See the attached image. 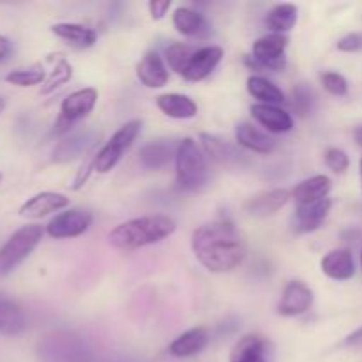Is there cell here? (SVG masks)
<instances>
[{"mask_svg": "<svg viewBox=\"0 0 362 362\" xmlns=\"http://www.w3.org/2000/svg\"><path fill=\"white\" fill-rule=\"evenodd\" d=\"M325 165L336 173L346 172L350 166L349 154H346L345 151H341V148H329V151L325 152Z\"/></svg>", "mask_w": 362, "mask_h": 362, "instance_id": "35", "label": "cell"}, {"mask_svg": "<svg viewBox=\"0 0 362 362\" xmlns=\"http://www.w3.org/2000/svg\"><path fill=\"white\" fill-rule=\"evenodd\" d=\"M251 115L271 133H288L293 127L292 117L278 106L253 105L251 106Z\"/></svg>", "mask_w": 362, "mask_h": 362, "instance_id": "19", "label": "cell"}, {"mask_svg": "<svg viewBox=\"0 0 362 362\" xmlns=\"http://www.w3.org/2000/svg\"><path fill=\"white\" fill-rule=\"evenodd\" d=\"M95 103H98V90L95 88H81V90L67 95L60 105V115L53 133H66L71 126H74L78 120L85 119L94 110Z\"/></svg>", "mask_w": 362, "mask_h": 362, "instance_id": "8", "label": "cell"}, {"mask_svg": "<svg viewBox=\"0 0 362 362\" xmlns=\"http://www.w3.org/2000/svg\"><path fill=\"white\" fill-rule=\"evenodd\" d=\"M173 27L186 37L207 39L211 35V23L205 20L204 14L189 9V7H177L173 11Z\"/></svg>", "mask_w": 362, "mask_h": 362, "instance_id": "15", "label": "cell"}, {"mask_svg": "<svg viewBox=\"0 0 362 362\" xmlns=\"http://www.w3.org/2000/svg\"><path fill=\"white\" fill-rule=\"evenodd\" d=\"M359 343H362V327L357 329L354 334H350L349 338H346L345 345H359Z\"/></svg>", "mask_w": 362, "mask_h": 362, "instance_id": "40", "label": "cell"}, {"mask_svg": "<svg viewBox=\"0 0 362 362\" xmlns=\"http://www.w3.org/2000/svg\"><path fill=\"white\" fill-rule=\"evenodd\" d=\"M269 341L258 334L240 338L230 354V362H267Z\"/></svg>", "mask_w": 362, "mask_h": 362, "instance_id": "21", "label": "cell"}, {"mask_svg": "<svg viewBox=\"0 0 362 362\" xmlns=\"http://www.w3.org/2000/svg\"><path fill=\"white\" fill-rule=\"evenodd\" d=\"M175 152L177 148L173 151V145L168 141H152L140 148V163L148 170L165 168L172 161V158H175Z\"/></svg>", "mask_w": 362, "mask_h": 362, "instance_id": "26", "label": "cell"}, {"mask_svg": "<svg viewBox=\"0 0 362 362\" xmlns=\"http://www.w3.org/2000/svg\"><path fill=\"white\" fill-rule=\"evenodd\" d=\"M361 267H362V251H361Z\"/></svg>", "mask_w": 362, "mask_h": 362, "instance_id": "44", "label": "cell"}, {"mask_svg": "<svg viewBox=\"0 0 362 362\" xmlns=\"http://www.w3.org/2000/svg\"><path fill=\"white\" fill-rule=\"evenodd\" d=\"M247 92L255 99L260 101V105H279L285 101V94L278 85L272 83L271 80L264 76H250L247 78Z\"/></svg>", "mask_w": 362, "mask_h": 362, "instance_id": "29", "label": "cell"}, {"mask_svg": "<svg viewBox=\"0 0 362 362\" xmlns=\"http://www.w3.org/2000/svg\"><path fill=\"white\" fill-rule=\"evenodd\" d=\"M297 21V7L293 4H279L276 6L271 13L267 14V27L274 30V34H281V32L293 28Z\"/></svg>", "mask_w": 362, "mask_h": 362, "instance_id": "30", "label": "cell"}, {"mask_svg": "<svg viewBox=\"0 0 362 362\" xmlns=\"http://www.w3.org/2000/svg\"><path fill=\"white\" fill-rule=\"evenodd\" d=\"M288 37L283 34H269L257 39L253 45V55L246 57V64L253 69L281 71L286 66L285 49Z\"/></svg>", "mask_w": 362, "mask_h": 362, "instance_id": "7", "label": "cell"}, {"mask_svg": "<svg viewBox=\"0 0 362 362\" xmlns=\"http://www.w3.org/2000/svg\"><path fill=\"white\" fill-rule=\"evenodd\" d=\"M235 140L237 144L243 145L244 148L251 152H258V154H271L276 148V140L265 134L264 131L257 129L253 124L243 122L237 126L235 129Z\"/></svg>", "mask_w": 362, "mask_h": 362, "instance_id": "22", "label": "cell"}, {"mask_svg": "<svg viewBox=\"0 0 362 362\" xmlns=\"http://www.w3.org/2000/svg\"><path fill=\"white\" fill-rule=\"evenodd\" d=\"M338 49L339 52H346V53L361 52L362 49V32H352V34H346L345 37L339 39Z\"/></svg>", "mask_w": 362, "mask_h": 362, "instance_id": "37", "label": "cell"}, {"mask_svg": "<svg viewBox=\"0 0 362 362\" xmlns=\"http://www.w3.org/2000/svg\"><path fill=\"white\" fill-rule=\"evenodd\" d=\"M313 304V292L303 281H290L283 290L278 311L283 317H299Z\"/></svg>", "mask_w": 362, "mask_h": 362, "instance_id": "12", "label": "cell"}, {"mask_svg": "<svg viewBox=\"0 0 362 362\" xmlns=\"http://www.w3.org/2000/svg\"><path fill=\"white\" fill-rule=\"evenodd\" d=\"M175 228V221L168 216H145L115 226L108 233V243L115 250L133 251L166 239Z\"/></svg>", "mask_w": 362, "mask_h": 362, "instance_id": "2", "label": "cell"}, {"mask_svg": "<svg viewBox=\"0 0 362 362\" xmlns=\"http://www.w3.org/2000/svg\"><path fill=\"white\" fill-rule=\"evenodd\" d=\"M156 103H158V108L172 119H193L198 113L197 103L182 94H163Z\"/></svg>", "mask_w": 362, "mask_h": 362, "instance_id": "25", "label": "cell"}, {"mask_svg": "<svg viewBox=\"0 0 362 362\" xmlns=\"http://www.w3.org/2000/svg\"><path fill=\"white\" fill-rule=\"evenodd\" d=\"M356 141L362 147V126L359 127V129L356 131Z\"/></svg>", "mask_w": 362, "mask_h": 362, "instance_id": "41", "label": "cell"}, {"mask_svg": "<svg viewBox=\"0 0 362 362\" xmlns=\"http://www.w3.org/2000/svg\"><path fill=\"white\" fill-rule=\"evenodd\" d=\"M288 200L290 193L286 189L262 191V193L251 197L244 204V209H246L247 214L255 216V218H267V216L276 214L279 209L285 207Z\"/></svg>", "mask_w": 362, "mask_h": 362, "instance_id": "16", "label": "cell"}, {"mask_svg": "<svg viewBox=\"0 0 362 362\" xmlns=\"http://www.w3.org/2000/svg\"><path fill=\"white\" fill-rule=\"evenodd\" d=\"M331 205L329 198L308 202V204H297L296 214H293V230L297 233H310L320 228L331 211Z\"/></svg>", "mask_w": 362, "mask_h": 362, "instance_id": "11", "label": "cell"}, {"mask_svg": "<svg viewBox=\"0 0 362 362\" xmlns=\"http://www.w3.org/2000/svg\"><path fill=\"white\" fill-rule=\"evenodd\" d=\"M200 140H202V145H204L205 152H207V156L212 159V161L219 163V165L223 166H233V165H239V163L243 161V154H240V152H237L232 145L219 140V138L214 136V134L204 133L200 136Z\"/></svg>", "mask_w": 362, "mask_h": 362, "instance_id": "24", "label": "cell"}, {"mask_svg": "<svg viewBox=\"0 0 362 362\" xmlns=\"http://www.w3.org/2000/svg\"><path fill=\"white\" fill-rule=\"evenodd\" d=\"M170 6H172V2H170V0H163V2H151L148 4L151 16L154 18V20H161V18H165V14L168 13Z\"/></svg>", "mask_w": 362, "mask_h": 362, "instance_id": "38", "label": "cell"}, {"mask_svg": "<svg viewBox=\"0 0 362 362\" xmlns=\"http://www.w3.org/2000/svg\"><path fill=\"white\" fill-rule=\"evenodd\" d=\"M175 172L177 184L186 191H200L207 184V163L193 138H184L177 145Z\"/></svg>", "mask_w": 362, "mask_h": 362, "instance_id": "3", "label": "cell"}, {"mask_svg": "<svg viewBox=\"0 0 362 362\" xmlns=\"http://www.w3.org/2000/svg\"><path fill=\"white\" fill-rule=\"evenodd\" d=\"M138 80L148 88H161L168 81V69L159 57V53L147 52L141 62L138 64Z\"/></svg>", "mask_w": 362, "mask_h": 362, "instance_id": "20", "label": "cell"}, {"mask_svg": "<svg viewBox=\"0 0 362 362\" xmlns=\"http://www.w3.org/2000/svg\"><path fill=\"white\" fill-rule=\"evenodd\" d=\"M361 184H362V158H361Z\"/></svg>", "mask_w": 362, "mask_h": 362, "instance_id": "43", "label": "cell"}, {"mask_svg": "<svg viewBox=\"0 0 362 362\" xmlns=\"http://www.w3.org/2000/svg\"><path fill=\"white\" fill-rule=\"evenodd\" d=\"M67 205H69V198L66 194L45 191V193L34 194L32 198H28L20 207V216L27 219H41L45 216L52 214V212L62 211Z\"/></svg>", "mask_w": 362, "mask_h": 362, "instance_id": "13", "label": "cell"}, {"mask_svg": "<svg viewBox=\"0 0 362 362\" xmlns=\"http://www.w3.org/2000/svg\"><path fill=\"white\" fill-rule=\"evenodd\" d=\"M71 76H73V67H71V64L67 62V60L60 59L59 62H57L55 69L52 71L49 78L46 80L45 88H42V94H48V92L55 90L57 87H60V85H64L66 81H69Z\"/></svg>", "mask_w": 362, "mask_h": 362, "instance_id": "34", "label": "cell"}, {"mask_svg": "<svg viewBox=\"0 0 362 362\" xmlns=\"http://www.w3.org/2000/svg\"><path fill=\"white\" fill-rule=\"evenodd\" d=\"M52 32L74 48H90L98 39L95 30L78 23H57L52 27Z\"/></svg>", "mask_w": 362, "mask_h": 362, "instance_id": "28", "label": "cell"}, {"mask_svg": "<svg viewBox=\"0 0 362 362\" xmlns=\"http://www.w3.org/2000/svg\"><path fill=\"white\" fill-rule=\"evenodd\" d=\"M0 182H2V173H0Z\"/></svg>", "mask_w": 362, "mask_h": 362, "instance_id": "45", "label": "cell"}, {"mask_svg": "<svg viewBox=\"0 0 362 362\" xmlns=\"http://www.w3.org/2000/svg\"><path fill=\"white\" fill-rule=\"evenodd\" d=\"M141 131L140 120H129L124 124L119 131L112 136V140L94 156V170L99 173H108L110 170L115 168L117 163L120 161L124 152L133 145L136 136Z\"/></svg>", "mask_w": 362, "mask_h": 362, "instance_id": "6", "label": "cell"}, {"mask_svg": "<svg viewBox=\"0 0 362 362\" xmlns=\"http://www.w3.org/2000/svg\"><path fill=\"white\" fill-rule=\"evenodd\" d=\"M223 59V49L219 46H204L194 52L184 71L182 78L187 81H202L218 67Z\"/></svg>", "mask_w": 362, "mask_h": 362, "instance_id": "14", "label": "cell"}, {"mask_svg": "<svg viewBox=\"0 0 362 362\" xmlns=\"http://www.w3.org/2000/svg\"><path fill=\"white\" fill-rule=\"evenodd\" d=\"M42 239V228L39 225L21 226L0 247V276L13 272Z\"/></svg>", "mask_w": 362, "mask_h": 362, "instance_id": "5", "label": "cell"}, {"mask_svg": "<svg viewBox=\"0 0 362 362\" xmlns=\"http://www.w3.org/2000/svg\"><path fill=\"white\" fill-rule=\"evenodd\" d=\"M92 225V214L81 209H69L57 214L46 226V232L53 239H73L83 235Z\"/></svg>", "mask_w": 362, "mask_h": 362, "instance_id": "9", "label": "cell"}, {"mask_svg": "<svg viewBox=\"0 0 362 362\" xmlns=\"http://www.w3.org/2000/svg\"><path fill=\"white\" fill-rule=\"evenodd\" d=\"M46 80V74L41 66L28 67V69L11 71L6 76L7 83H13L16 87H34V85L42 83Z\"/></svg>", "mask_w": 362, "mask_h": 362, "instance_id": "32", "label": "cell"}, {"mask_svg": "<svg viewBox=\"0 0 362 362\" xmlns=\"http://www.w3.org/2000/svg\"><path fill=\"white\" fill-rule=\"evenodd\" d=\"M191 250L197 260L211 272H230L239 267L246 257L243 237L232 221L219 219L193 232Z\"/></svg>", "mask_w": 362, "mask_h": 362, "instance_id": "1", "label": "cell"}, {"mask_svg": "<svg viewBox=\"0 0 362 362\" xmlns=\"http://www.w3.org/2000/svg\"><path fill=\"white\" fill-rule=\"evenodd\" d=\"M37 354L42 362H88L90 359L87 345L71 332H52L42 338Z\"/></svg>", "mask_w": 362, "mask_h": 362, "instance_id": "4", "label": "cell"}, {"mask_svg": "<svg viewBox=\"0 0 362 362\" xmlns=\"http://www.w3.org/2000/svg\"><path fill=\"white\" fill-rule=\"evenodd\" d=\"M332 182L327 175H315L311 179L303 180L299 186L293 189V198L297 204H308V202H317L327 198L331 193Z\"/></svg>", "mask_w": 362, "mask_h": 362, "instance_id": "27", "label": "cell"}, {"mask_svg": "<svg viewBox=\"0 0 362 362\" xmlns=\"http://www.w3.org/2000/svg\"><path fill=\"white\" fill-rule=\"evenodd\" d=\"M209 332L205 327H194L175 338L170 345V354L175 357H191L207 346Z\"/></svg>", "mask_w": 362, "mask_h": 362, "instance_id": "23", "label": "cell"}, {"mask_svg": "<svg viewBox=\"0 0 362 362\" xmlns=\"http://www.w3.org/2000/svg\"><path fill=\"white\" fill-rule=\"evenodd\" d=\"M197 48L191 45H184V42H173L166 48V62L168 66L175 71L177 74L182 76L184 71H186L187 64H189L191 57L194 55Z\"/></svg>", "mask_w": 362, "mask_h": 362, "instance_id": "31", "label": "cell"}, {"mask_svg": "<svg viewBox=\"0 0 362 362\" xmlns=\"http://www.w3.org/2000/svg\"><path fill=\"white\" fill-rule=\"evenodd\" d=\"M322 83H324L325 90L331 92L332 95H346L349 92V81L339 73H325L322 76Z\"/></svg>", "mask_w": 362, "mask_h": 362, "instance_id": "36", "label": "cell"}, {"mask_svg": "<svg viewBox=\"0 0 362 362\" xmlns=\"http://www.w3.org/2000/svg\"><path fill=\"white\" fill-rule=\"evenodd\" d=\"M320 267L327 278L336 279V281H346L356 274V264H354V257L349 250L329 251L322 258Z\"/></svg>", "mask_w": 362, "mask_h": 362, "instance_id": "18", "label": "cell"}, {"mask_svg": "<svg viewBox=\"0 0 362 362\" xmlns=\"http://www.w3.org/2000/svg\"><path fill=\"white\" fill-rule=\"evenodd\" d=\"M11 55H13V42L6 35H0V64L6 62Z\"/></svg>", "mask_w": 362, "mask_h": 362, "instance_id": "39", "label": "cell"}, {"mask_svg": "<svg viewBox=\"0 0 362 362\" xmlns=\"http://www.w3.org/2000/svg\"><path fill=\"white\" fill-rule=\"evenodd\" d=\"M315 103H317L315 92L306 83H299L293 88V110L297 115L303 119L310 117L315 110Z\"/></svg>", "mask_w": 362, "mask_h": 362, "instance_id": "33", "label": "cell"}, {"mask_svg": "<svg viewBox=\"0 0 362 362\" xmlns=\"http://www.w3.org/2000/svg\"><path fill=\"white\" fill-rule=\"evenodd\" d=\"M27 329V317L20 304L7 293L0 292V334L18 336Z\"/></svg>", "mask_w": 362, "mask_h": 362, "instance_id": "17", "label": "cell"}, {"mask_svg": "<svg viewBox=\"0 0 362 362\" xmlns=\"http://www.w3.org/2000/svg\"><path fill=\"white\" fill-rule=\"evenodd\" d=\"M99 134L94 131H80L73 133L60 140L53 148V161L55 163H71L81 158L87 151H90L98 141Z\"/></svg>", "mask_w": 362, "mask_h": 362, "instance_id": "10", "label": "cell"}, {"mask_svg": "<svg viewBox=\"0 0 362 362\" xmlns=\"http://www.w3.org/2000/svg\"><path fill=\"white\" fill-rule=\"evenodd\" d=\"M6 106H7V99L4 98V95H0V113H2L4 110H6Z\"/></svg>", "mask_w": 362, "mask_h": 362, "instance_id": "42", "label": "cell"}]
</instances>
